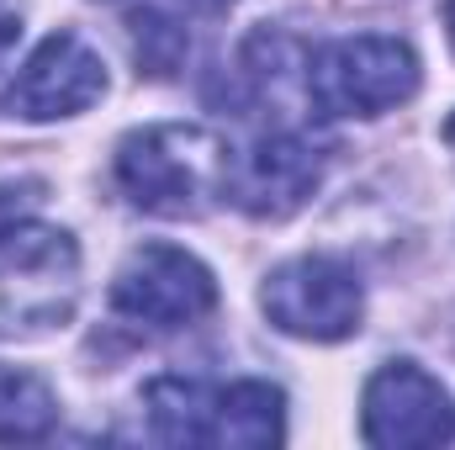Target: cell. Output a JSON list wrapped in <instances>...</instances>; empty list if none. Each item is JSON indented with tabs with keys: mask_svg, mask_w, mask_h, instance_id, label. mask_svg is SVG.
I'll use <instances>...</instances> for the list:
<instances>
[{
	"mask_svg": "<svg viewBox=\"0 0 455 450\" xmlns=\"http://www.w3.org/2000/svg\"><path fill=\"white\" fill-rule=\"evenodd\" d=\"M228 149L218 133L191 122H154L116 143V181L132 207L154 218H196L223 191Z\"/></svg>",
	"mask_w": 455,
	"mask_h": 450,
	"instance_id": "obj_1",
	"label": "cell"
},
{
	"mask_svg": "<svg viewBox=\"0 0 455 450\" xmlns=\"http://www.w3.org/2000/svg\"><path fill=\"white\" fill-rule=\"evenodd\" d=\"M80 302V249L64 228L21 223L0 233V339L64 329Z\"/></svg>",
	"mask_w": 455,
	"mask_h": 450,
	"instance_id": "obj_2",
	"label": "cell"
},
{
	"mask_svg": "<svg viewBox=\"0 0 455 450\" xmlns=\"http://www.w3.org/2000/svg\"><path fill=\"white\" fill-rule=\"evenodd\" d=\"M419 91V53L397 37H339L307 59V101L323 117H381Z\"/></svg>",
	"mask_w": 455,
	"mask_h": 450,
	"instance_id": "obj_3",
	"label": "cell"
},
{
	"mask_svg": "<svg viewBox=\"0 0 455 450\" xmlns=\"http://www.w3.org/2000/svg\"><path fill=\"white\" fill-rule=\"evenodd\" d=\"M259 308L281 334L334 344V339H349L360 329L365 292H360L349 265L329 260V254H302V260H286L265 276Z\"/></svg>",
	"mask_w": 455,
	"mask_h": 450,
	"instance_id": "obj_4",
	"label": "cell"
},
{
	"mask_svg": "<svg viewBox=\"0 0 455 450\" xmlns=\"http://www.w3.org/2000/svg\"><path fill=\"white\" fill-rule=\"evenodd\" d=\"M112 308L143 329H186L218 308V281L196 254L175 244H143L116 270Z\"/></svg>",
	"mask_w": 455,
	"mask_h": 450,
	"instance_id": "obj_5",
	"label": "cell"
},
{
	"mask_svg": "<svg viewBox=\"0 0 455 450\" xmlns=\"http://www.w3.org/2000/svg\"><path fill=\"white\" fill-rule=\"evenodd\" d=\"M323 186V149L302 133H259L223 165V197L249 218L281 223Z\"/></svg>",
	"mask_w": 455,
	"mask_h": 450,
	"instance_id": "obj_6",
	"label": "cell"
},
{
	"mask_svg": "<svg viewBox=\"0 0 455 450\" xmlns=\"http://www.w3.org/2000/svg\"><path fill=\"white\" fill-rule=\"evenodd\" d=\"M360 435L371 446L408 450V446H445L455 440V408L445 387L413 366V360H392L365 382L360 398Z\"/></svg>",
	"mask_w": 455,
	"mask_h": 450,
	"instance_id": "obj_7",
	"label": "cell"
},
{
	"mask_svg": "<svg viewBox=\"0 0 455 450\" xmlns=\"http://www.w3.org/2000/svg\"><path fill=\"white\" fill-rule=\"evenodd\" d=\"M101 96H107L101 53L75 32H53V37H43L32 48V59L11 80L5 112L21 117V122H59V117L91 112Z\"/></svg>",
	"mask_w": 455,
	"mask_h": 450,
	"instance_id": "obj_8",
	"label": "cell"
},
{
	"mask_svg": "<svg viewBox=\"0 0 455 450\" xmlns=\"http://www.w3.org/2000/svg\"><path fill=\"white\" fill-rule=\"evenodd\" d=\"M286 440V398L270 382H233L212 387L207 398V424H202V446H281Z\"/></svg>",
	"mask_w": 455,
	"mask_h": 450,
	"instance_id": "obj_9",
	"label": "cell"
},
{
	"mask_svg": "<svg viewBox=\"0 0 455 450\" xmlns=\"http://www.w3.org/2000/svg\"><path fill=\"white\" fill-rule=\"evenodd\" d=\"M53 419H59V403H53L48 382L32 371L0 366V446L43 440L53 430Z\"/></svg>",
	"mask_w": 455,
	"mask_h": 450,
	"instance_id": "obj_10",
	"label": "cell"
},
{
	"mask_svg": "<svg viewBox=\"0 0 455 450\" xmlns=\"http://www.w3.org/2000/svg\"><path fill=\"white\" fill-rule=\"evenodd\" d=\"M127 32H132V59H138V75L170 80V75L186 64V53H191L186 27H180V21H170L164 11H132Z\"/></svg>",
	"mask_w": 455,
	"mask_h": 450,
	"instance_id": "obj_11",
	"label": "cell"
},
{
	"mask_svg": "<svg viewBox=\"0 0 455 450\" xmlns=\"http://www.w3.org/2000/svg\"><path fill=\"white\" fill-rule=\"evenodd\" d=\"M43 202V186L37 181H21V186H0V233L5 228H16L32 207Z\"/></svg>",
	"mask_w": 455,
	"mask_h": 450,
	"instance_id": "obj_12",
	"label": "cell"
},
{
	"mask_svg": "<svg viewBox=\"0 0 455 450\" xmlns=\"http://www.w3.org/2000/svg\"><path fill=\"white\" fill-rule=\"evenodd\" d=\"M16 37H21V5H16V0H0V69H5Z\"/></svg>",
	"mask_w": 455,
	"mask_h": 450,
	"instance_id": "obj_13",
	"label": "cell"
},
{
	"mask_svg": "<svg viewBox=\"0 0 455 450\" xmlns=\"http://www.w3.org/2000/svg\"><path fill=\"white\" fill-rule=\"evenodd\" d=\"M191 11H223V5H233V0H186Z\"/></svg>",
	"mask_w": 455,
	"mask_h": 450,
	"instance_id": "obj_14",
	"label": "cell"
},
{
	"mask_svg": "<svg viewBox=\"0 0 455 450\" xmlns=\"http://www.w3.org/2000/svg\"><path fill=\"white\" fill-rule=\"evenodd\" d=\"M445 32H451V48H455V0H445Z\"/></svg>",
	"mask_w": 455,
	"mask_h": 450,
	"instance_id": "obj_15",
	"label": "cell"
},
{
	"mask_svg": "<svg viewBox=\"0 0 455 450\" xmlns=\"http://www.w3.org/2000/svg\"><path fill=\"white\" fill-rule=\"evenodd\" d=\"M445 143H451V149H455V117H451V122H445Z\"/></svg>",
	"mask_w": 455,
	"mask_h": 450,
	"instance_id": "obj_16",
	"label": "cell"
}]
</instances>
